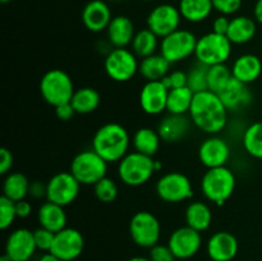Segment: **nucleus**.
<instances>
[{"mask_svg": "<svg viewBox=\"0 0 262 261\" xmlns=\"http://www.w3.org/2000/svg\"><path fill=\"white\" fill-rule=\"evenodd\" d=\"M253 15H255L256 22L262 25V0H257L253 8Z\"/></svg>", "mask_w": 262, "mask_h": 261, "instance_id": "49", "label": "nucleus"}, {"mask_svg": "<svg viewBox=\"0 0 262 261\" xmlns=\"http://www.w3.org/2000/svg\"><path fill=\"white\" fill-rule=\"evenodd\" d=\"M169 90L161 81H148L140 91V106L148 115H159L166 110Z\"/></svg>", "mask_w": 262, "mask_h": 261, "instance_id": "18", "label": "nucleus"}, {"mask_svg": "<svg viewBox=\"0 0 262 261\" xmlns=\"http://www.w3.org/2000/svg\"><path fill=\"white\" fill-rule=\"evenodd\" d=\"M141 2H152V0H141Z\"/></svg>", "mask_w": 262, "mask_h": 261, "instance_id": "55", "label": "nucleus"}, {"mask_svg": "<svg viewBox=\"0 0 262 261\" xmlns=\"http://www.w3.org/2000/svg\"><path fill=\"white\" fill-rule=\"evenodd\" d=\"M104 68L113 81L128 82L138 73L140 61L129 49H113L105 58Z\"/></svg>", "mask_w": 262, "mask_h": 261, "instance_id": "8", "label": "nucleus"}, {"mask_svg": "<svg viewBox=\"0 0 262 261\" xmlns=\"http://www.w3.org/2000/svg\"><path fill=\"white\" fill-rule=\"evenodd\" d=\"M76 114L73 106H72L71 102H67V104H61L59 106L55 107V115L59 120H63V122H67V120L72 119L73 115Z\"/></svg>", "mask_w": 262, "mask_h": 261, "instance_id": "46", "label": "nucleus"}, {"mask_svg": "<svg viewBox=\"0 0 262 261\" xmlns=\"http://www.w3.org/2000/svg\"><path fill=\"white\" fill-rule=\"evenodd\" d=\"M135 23L127 15L113 17L106 28V37L114 49H123L130 45L136 35Z\"/></svg>", "mask_w": 262, "mask_h": 261, "instance_id": "22", "label": "nucleus"}, {"mask_svg": "<svg viewBox=\"0 0 262 261\" xmlns=\"http://www.w3.org/2000/svg\"><path fill=\"white\" fill-rule=\"evenodd\" d=\"M0 261H12V258H10L7 253H4V255H2V257H0Z\"/></svg>", "mask_w": 262, "mask_h": 261, "instance_id": "53", "label": "nucleus"}, {"mask_svg": "<svg viewBox=\"0 0 262 261\" xmlns=\"http://www.w3.org/2000/svg\"><path fill=\"white\" fill-rule=\"evenodd\" d=\"M171 63L168 59L164 58L160 53H156L147 58L141 59L138 73L148 81H161L170 72Z\"/></svg>", "mask_w": 262, "mask_h": 261, "instance_id": "27", "label": "nucleus"}, {"mask_svg": "<svg viewBox=\"0 0 262 261\" xmlns=\"http://www.w3.org/2000/svg\"><path fill=\"white\" fill-rule=\"evenodd\" d=\"M129 145V133L119 123L101 125L92 138V148L107 163H119L128 154Z\"/></svg>", "mask_w": 262, "mask_h": 261, "instance_id": "2", "label": "nucleus"}, {"mask_svg": "<svg viewBox=\"0 0 262 261\" xmlns=\"http://www.w3.org/2000/svg\"><path fill=\"white\" fill-rule=\"evenodd\" d=\"M232 46L233 44L227 36L211 31L199 37L194 56L197 63H201L206 67L225 64L232 55Z\"/></svg>", "mask_w": 262, "mask_h": 261, "instance_id": "7", "label": "nucleus"}, {"mask_svg": "<svg viewBox=\"0 0 262 261\" xmlns=\"http://www.w3.org/2000/svg\"><path fill=\"white\" fill-rule=\"evenodd\" d=\"M229 26H230V18L228 17V15L219 14L214 20H212V32L227 36L228 30H229Z\"/></svg>", "mask_w": 262, "mask_h": 261, "instance_id": "45", "label": "nucleus"}, {"mask_svg": "<svg viewBox=\"0 0 262 261\" xmlns=\"http://www.w3.org/2000/svg\"><path fill=\"white\" fill-rule=\"evenodd\" d=\"M156 193L159 199L169 204L187 201L194 196L191 179L181 171H170L160 177L156 183Z\"/></svg>", "mask_w": 262, "mask_h": 261, "instance_id": "9", "label": "nucleus"}, {"mask_svg": "<svg viewBox=\"0 0 262 261\" xmlns=\"http://www.w3.org/2000/svg\"><path fill=\"white\" fill-rule=\"evenodd\" d=\"M127 261H151L150 257H143V256H135V257L128 258Z\"/></svg>", "mask_w": 262, "mask_h": 261, "instance_id": "51", "label": "nucleus"}, {"mask_svg": "<svg viewBox=\"0 0 262 261\" xmlns=\"http://www.w3.org/2000/svg\"><path fill=\"white\" fill-rule=\"evenodd\" d=\"M214 10L223 15H233L242 7V0H212Z\"/></svg>", "mask_w": 262, "mask_h": 261, "instance_id": "42", "label": "nucleus"}, {"mask_svg": "<svg viewBox=\"0 0 262 261\" xmlns=\"http://www.w3.org/2000/svg\"><path fill=\"white\" fill-rule=\"evenodd\" d=\"M233 77L246 84H251L258 79L262 73V61L255 54H243L238 56L232 66Z\"/></svg>", "mask_w": 262, "mask_h": 261, "instance_id": "25", "label": "nucleus"}, {"mask_svg": "<svg viewBox=\"0 0 262 261\" xmlns=\"http://www.w3.org/2000/svg\"><path fill=\"white\" fill-rule=\"evenodd\" d=\"M107 161L94 148L77 154L71 163V173L82 186H95L107 176Z\"/></svg>", "mask_w": 262, "mask_h": 261, "instance_id": "6", "label": "nucleus"}, {"mask_svg": "<svg viewBox=\"0 0 262 261\" xmlns=\"http://www.w3.org/2000/svg\"><path fill=\"white\" fill-rule=\"evenodd\" d=\"M36 247L33 232L27 228H18L13 230L5 242V252L12 261H28L32 258Z\"/></svg>", "mask_w": 262, "mask_h": 261, "instance_id": "17", "label": "nucleus"}, {"mask_svg": "<svg viewBox=\"0 0 262 261\" xmlns=\"http://www.w3.org/2000/svg\"><path fill=\"white\" fill-rule=\"evenodd\" d=\"M235 174L228 166L207 169L201 179V192L217 206L224 205L234 193Z\"/></svg>", "mask_w": 262, "mask_h": 261, "instance_id": "3", "label": "nucleus"}, {"mask_svg": "<svg viewBox=\"0 0 262 261\" xmlns=\"http://www.w3.org/2000/svg\"><path fill=\"white\" fill-rule=\"evenodd\" d=\"M30 184L27 177L20 171H13L5 176L3 183V196L13 200L14 202L25 200L30 193Z\"/></svg>", "mask_w": 262, "mask_h": 261, "instance_id": "31", "label": "nucleus"}, {"mask_svg": "<svg viewBox=\"0 0 262 261\" xmlns=\"http://www.w3.org/2000/svg\"><path fill=\"white\" fill-rule=\"evenodd\" d=\"M82 23L89 31L95 33L106 31L113 15L110 7L105 0H91L82 10Z\"/></svg>", "mask_w": 262, "mask_h": 261, "instance_id": "20", "label": "nucleus"}, {"mask_svg": "<svg viewBox=\"0 0 262 261\" xmlns=\"http://www.w3.org/2000/svg\"><path fill=\"white\" fill-rule=\"evenodd\" d=\"M28 194L36 200L46 197V183H42V182H40V181L31 182L30 193Z\"/></svg>", "mask_w": 262, "mask_h": 261, "instance_id": "47", "label": "nucleus"}, {"mask_svg": "<svg viewBox=\"0 0 262 261\" xmlns=\"http://www.w3.org/2000/svg\"><path fill=\"white\" fill-rule=\"evenodd\" d=\"M217 95L228 112H241L250 106L252 102V92L250 90V84L243 83L235 79L234 77Z\"/></svg>", "mask_w": 262, "mask_h": 261, "instance_id": "21", "label": "nucleus"}, {"mask_svg": "<svg viewBox=\"0 0 262 261\" xmlns=\"http://www.w3.org/2000/svg\"><path fill=\"white\" fill-rule=\"evenodd\" d=\"M230 158L229 143L217 135H211L201 142L199 147V159L207 169L227 166Z\"/></svg>", "mask_w": 262, "mask_h": 261, "instance_id": "16", "label": "nucleus"}, {"mask_svg": "<svg viewBox=\"0 0 262 261\" xmlns=\"http://www.w3.org/2000/svg\"><path fill=\"white\" fill-rule=\"evenodd\" d=\"M186 224L199 232H205L212 223V211L207 204L202 201H192L184 212Z\"/></svg>", "mask_w": 262, "mask_h": 261, "instance_id": "30", "label": "nucleus"}, {"mask_svg": "<svg viewBox=\"0 0 262 261\" xmlns=\"http://www.w3.org/2000/svg\"><path fill=\"white\" fill-rule=\"evenodd\" d=\"M242 143L248 155L262 159V122H255L246 128Z\"/></svg>", "mask_w": 262, "mask_h": 261, "instance_id": "35", "label": "nucleus"}, {"mask_svg": "<svg viewBox=\"0 0 262 261\" xmlns=\"http://www.w3.org/2000/svg\"><path fill=\"white\" fill-rule=\"evenodd\" d=\"M84 248V238L76 228H64L55 233L50 252L61 261H73L82 255Z\"/></svg>", "mask_w": 262, "mask_h": 261, "instance_id": "14", "label": "nucleus"}, {"mask_svg": "<svg viewBox=\"0 0 262 261\" xmlns=\"http://www.w3.org/2000/svg\"><path fill=\"white\" fill-rule=\"evenodd\" d=\"M197 40L192 31L189 30H177L160 41V54L165 59H168L171 64L183 61L184 59L194 55L196 51Z\"/></svg>", "mask_w": 262, "mask_h": 261, "instance_id": "11", "label": "nucleus"}, {"mask_svg": "<svg viewBox=\"0 0 262 261\" xmlns=\"http://www.w3.org/2000/svg\"><path fill=\"white\" fill-rule=\"evenodd\" d=\"M74 84L71 76L63 69H50L40 81V94L51 106L71 102L74 94Z\"/></svg>", "mask_w": 262, "mask_h": 261, "instance_id": "5", "label": "nucleus"}, {"mask_svg": "<svg viewBox=\"0 0 262 261\" xmlns=\"http://www.w3.org/2000/svg\"><path fill=\"white\" fill-rule=\"evenodd\" d=\"M168 246L179 260L193 257L202 246L201 232L188 225L177 228L169 237Z\"/></svg>", "mask_w": 262, "mask_h": 261, "instance_id": "15", "label": "nucleus"}, {"mask_svg": "<svg viewBox=\"0 0 262 261\" xmlns=\"http://www.w3.org/2000/svg\"><path fill=\"white\" fill-rule=\"evenodd\" d=\"M206 250L212 261H232L237 256L239 243L233 233L220 230L209 238Z\"/></svg>", "mask_w": 262, "mask_h": 261, "instance_id": "19", "label": "nucleus"}, {"mask_svg": "<svg viewBox=\"0 0 262 261\" xmlns=\"http://www.w3.org/2000/svg\"><path fill=\"white\" fill-rule=\"evenodd\" d=\"M151 261H176L177 257L174 256L173 251L170 250L168 245H160L158 243L150 248V255H148Z\"/></svg>", "mask_w": 262, "mask_h": 261, "instance_id": "43", "label": "nucleus"}, {"mask_svg": "<svg viewBox=\"0 0 262 261\" xmlns=\"http://www.w3.org/2000/svg\"><path fill=\"white\" fill-rule=\"evenodd\" d=\"M112 2H119V0H112Z\"/></svg>", "mask_w": 262, "mask_h": 261, "instance_id": "56", "label": "nucleus"}, {"mask_svg": "<svg viewBox=\"0 0 262 261\" xmlns=\"http://www.w3.org/2000/svg\"><path fill=\"white\" fill-rule=\"evenodd\" d=\"M33 238H35L37 250L42 251V252H50L51 247H53L54 238H55V233L40 227L36 230H33Z\"/></svg>", "mask_w": 262, "mask_h": 261, "instance_id": "40", "label": "nucleus"}, {"mask_svg": "<svg viewBox=\"0 0 262 261\" xmlns=\"http://www.w3.org/2000/svg\"><path fill=\"white\" fill-rule=\"evenodd\" d=\"M13 154L12 151L8 150L7 147H3L0 150V174L7 176L10 173V169L13 166Z\"/></svg>", "mask_w": 262, "mask_h": 261, "instance_id": "44", "label": "nucleus"}, {"mask_svg": "<svg viewBox=\"0 0 262 261\" xmlns=\"http://www.w3.org/2000/svg\"><path fill=\"white\" fill-rule=\"evenodd\" d=\"M155 171V160L150 156L133 151L128 153L118 163V176L124 184L140 187L152 178Z\"/></svg>", "mask_w": 262, "mask_h": 261, "instance_id": "4", "label": "nucleus"}, {"mask_svg": "<svg viewBox=\"0 0 262 261\" xmlns=\"http://www.w3.org/2000/svg\"><path fill=\"white\" fill-rule=\"evenodd\" d=\"M161 137L159 135L158 129H154L150 127H142L137 129L133 135L132 145L135 147V151L143 154L146 156H154L158 154L159 148H160Z\"/></svg>", "mask_w": 262, "mask_h": 261, "instance_id": "28", "label": "nucleus"}, {"mask_svg": "<svg viewBox=\"0 0 262 261\" xmlns=\"http://www.w3.org/2000/svg\"><path fill=\"white\" fill-rule=\"evenodd\" d=\"M164 84L166 86L168 90L173 89H179V87H186L187 82H188V76H187V72L184 71H173L169 72L168 76L164 77L161 79Z\"/></svg>", "mask_w": 262, "mask_h": 261, "instance_id": "41", "label": "nucleus"}, {"mask_svg": "<svg viewBox=\"0 0 262 261\" xmlns=\"http://www.w3.org/2000/svg\"><path fill=\"white\" fill-rule=\"evenodd\" d=\"M233 78L232 68L227 64H216L207 69V90L219 94Z\"/></svg>", "mask_w": 262, "mask_h": 261, "instance_id": "36", "label": "nucleus"}, {"mask_svg": "<svg viewBox=\"0 0 262 261\" xmlns=\"http://www.w3.org/2000/svg\"><path fill=\"white\" fill-rule=\"evenodd\" d=\"M178 9L187 22L200 23L211 15L214 5L212 0H179Z\"/></svg>", "mask_w": 262, "mask_h": 261, "instance_id": "29", "label": "nucleus"}, {"mask_svg": "<svg viewBox=\"0 0 262 261\" xmlns=\"http://www.w3.org/2000/svg\"><path fill=\"white\" fill-rule=\"evenodd\" d=\"M82 184L71 171H60L51 177L46 183V201L60 206H68L76 201Z\"/></svg>", "mask_w": 262, "mask_h": 261, "instance_id": "12", "label": "nucleus"}, {"mask_svg": "<svg viewBox=\"0 0 262 261\" xmlns=\"http://www.w3.org/2000/svg\"><path fill=\"white\" fill-rule=\"evenodd\" d=\"M182 19L183 18L178 7L169 3H163L151 9L146 23L148 30L152 31L159 38H164L179 30Z\"/></svg>", "mask_w": 262, "mask_h": 261, "instance_id": "13", "label": "nucleus"}, {"mask_svg": "<svg viewBox=\"0 0 262 261\" xmlns=\"http://www.w3.org/2000/svg\"><path fill=\"white\" fill-rule=\"evenodd\" d=\"M17 217L15 202L5 196L0 197V228L3 230L8 229Z\"/></svg>", "mask_w": 262, "mask_h": 261, "instance_id": "39", "label": "nucleus"}, {"mask_svg": "<svg viewBox=\"0 0 262 261\" xmlns=\"http://www.w3.org/2000/svg\"><path fill=\"white\" fill-rule=\"evenodd\" d=\"M207 69H209V67L204 66L201 63H197L196 66H193L189 69V72H187V76H188L187 86L194 94H199V92L206 91L207 90Z\"/></svg>", "mask_w": 262, "mask_h": 261, "instance_id": "37", "label": "nucleus"}, {"mask_svg": "<svg viewBox=\"0 0 262 261\" xmlns=\"http://www.w3.org/2000/svg\"><path fill=\"white\" fill-rule=\"evenodd\" d=\"M191 123V118L187 115L169 114L159 123L158 132L164 142H179L188 135Z\"/></svg>", "mask_w": 262, "mask_h": 261, "instance_id": "23", "label": "nucleus"}, {"mask_svg": "<svg viewBox=\"0 0 262 261\" xmlns=\"http://www.w3.org/2000/svg\"><path fill=\"white\" fill-rule=\"evenodd\" d=\"M129 234L133 242L142 248H152L160 241L161 225L150 211H138L130 217Z\"/></svg>", "mask_w": 262, "mask_h": 261, "instance_id": "10", "label": "nucleus"}, {"mask_svg": "<svg viewBox=\"0 0 262 261\" xmlns=\"http://www.w3.org/2000/svg\"><path fill=\"white\" fill-rule=\"evenodd\" d=\"M101 97L97 90L92 87H81L74 91L71 104L76 114H91L99 107Z\"/></svg>", "mask_w": 262, "mask_h": 261, "instance_id": "32", "label": "nucleus"}, {"mask_svg": "<svg viewBox=\"0 0 262 261\" xmlns=\"http://www.w3.org/2000/svg\"><path fill=\"white\" fill-rule=\"evenodd\" d=\"M15 210H17V216L20 219H25V217L30 216L31 212H32V205L26 199L20 200V201L15 202Z\"/></svg>", "mask_w": 262, "mask_h": 261, "instance_id": "48", "label": "nucleus"}, {"mask_svg": "<svg viewBox=\"0 0 262 261\" xmlns=\"http://www.w3.org/2000/svg\"><path fill=\"white\" fill-rule=\"evenodd\" d=\"M0 2H2L3 4H8V3H12L14 2V0H0Z\"/></svg>", "mask_w": 262, "mask_h": 261, "instance_id": "54", "label": "nucleus"}, {"mask_svg": "<svg viewBox=\"0 0 262 261\" xmlns=\"http://www.w3.org/2000/svg\"><path fill=\"white\" fill-rule=\"evenodd\" d=\"M94 192L96 199L100 202H104V204H110V202L115 201V199L118 197V189L117 183H115L114 179L109 178V177H105L101 181L97 182L94 186Z\"/></svg>", "mask_w": 262, "mask_h": 261, "instance_id": "38", "label": "nucleus"}, {"mask_svg": "<svg viewBox=\"0 0 262 261\" xmlns=\"http://www.w3.org/2000/svg\"><path fill=\"white\" fill-rule=\"evenodd\" d=\"M194 92L188 86L169 90L166 112L174 115H187L192 106Z\"/></svg>", "mask_w": 262, "mask_h": 261, "instance_id": "33", "label": "nucleus"}, {"mask_svg": "<svg viewBox=\"0 0 262 261\" xmlns=\"http://www.w3.org/2000/svg\"><path fill=\"white\" fill-rule=\"evenodd\" d=\"M257 32V23L253 18L247 15H235L230 19L227 37L233 45H243L252 40Z\"/></svg>", "mask_w": 262, "mask_h": 261, "instance_id": "26", "label": "nucleus"}, {"mask_svg": "<svg viewBox=\"0 0 262 261\" xmlns=\"http://www.w3.org/2000/svg\"><path fill=\"white\" fill-rule=\"evenodd\" d=\"M132 51L137 58L143 59L156 54L158 49H160L159 37L148 28H143L136 32L132 44Z\"/></svg>", "mask_w": 262, "mask_h": 261, "instance_id": "34", "label": "nucleus"}, {"mask_svg": "<svg viewBox=\"0 0 262 261\" xmlns=\"http://www.w3.org/2000/svg\"><path fill=\"white\" fill-rule=\"evenodd\" d=\"M161 169H163V164H161L160 161L155 160V171H160Z\"/></svg>", "mask_w": 262, "mask_h": 261, "instance_id": "52", "label": "nucleus"}, {"mask_svg": "<svg viewBox=\"0 0 262 261\" xmlns=\"http://www.w3.org/2000/svg\"><path fill=\"white\" fill-rule=\"evenodd\" d=\"M37 222L40 227L51 230L53 233H58L67 228L68 216H67L64 206L46 201L38 207Z\"/></svg>", "mask_w": 262, "mask_h": 261, "instance_id": "24", "label": "nucleus"}, {"mask_svg": "<svg viewBox=\"0 0 262 261\" xmlns=\"http://www.w3.org/2000/svg\"><path fill=\"white\" fill-rule=\"evenodd\" d=\"M228 109L215 92L202 91L194 94L189 118L192 123L206 135H219L228 124Z\"/></svg>", "mask_w": 262, "mask_h": 261, "instance_id": "1", "label": "nucleus"}, {"mask_svg": "<svg viewBox=\"0 0 262 261\" xmlns=\"http://www.w3.org/2000/svg\"><path fill=\"white\" fill-rule=\"evenodd\" d=\"M38 261H61V260L59 257H56L55 255H53L51 252H45L40 258H38Z\"/></svg>", "mask_w": 262, "mask_h": 261, "instance_id": "50", "label": "nucleus"}]
</instances>
